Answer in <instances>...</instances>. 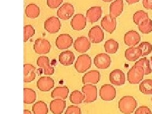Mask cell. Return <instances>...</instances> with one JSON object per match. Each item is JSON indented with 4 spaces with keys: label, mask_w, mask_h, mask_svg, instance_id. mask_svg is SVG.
Listing matches in <instances>:
<instances>
[{
    "label": "cell",
    "mask_w": 152,
    "mask_h": 114,
    "mask_svg": "<svg viewBox=\"0 0 152 114\" xmlns=\"http://www.w3.org/2000/svg\"><path fill=\"white\" fill-rule=\"evenodd\" d=\"M137 103L131 96H125L118 102V108L124 114H131L137 108Z\"/></svg>",
    "instance_id": "6da1fadb"
},
{
    "label": "cell",
    "mask_w": 152,
    "mask_h": 114,
    "mask_svg": "<svg viewBox=\"0 0 152 114\" xmlns=\"http://www.w3.org/2000/svg\"><path fill=\"white\" fill-rule=\"evenodd\" d=\"M144 75L143 69L140 66L134 65L127 72V80L130 84H137L141 81Z\"/></svg>",
    "instance_id": "7a4b0ae2"
},
{
    "label": "cell",
    "mask_w": 152,
    "mask_h": 114,
    "mask_svg": "<svg viewBox=\"0 0 152 114\" xmlns=\"http://www.w3.org/2000/svg\"><path fill=\"white\" fill-rule=\"evenodd\" d=\"M91 58L87 54L79 55L75 63L74 67L79 73H84L91 68Z\"/></svg>",
    "instance_id": "3957f363"
},
{
    "label": "cell",
    "mask_w": 152,
    "mask_h": 114,
    "mask_svg": "<svg viewBox=\"0 0 152 114\" xmlns=\"http://www.w3.org/2000/svg\"><path fill=\"white\" fill-rule=\"evenodd\" d=\"M82 92L84 94V103H93L97 99V88L93 84H86L82 88Z\"/></svg>",
    "instance_id": "277c9868"
},
{
    "label": "cell",
    "mask_w": 152,
    "mask_h": 114,
    "mask_svg": "<svg viewBox=\"0 0 152 114\" xmlns=\"http://www.w3.org/2000/svg\"><path fill=\"white\" fill-rule=\"evenodd\" d=\"M116 89L111 84H104L99 89V96L104 101L110 102L116 97Z\"/></svg>",
    "instance_id": "5b68a950"
},
{
    "label": "cell",
    "mask_w": 152,
    "mask_h": 114,
    "mask_svg": "<svg viewBox=\"0 0 152 114\" xmlns=\"http://www.w3.org/2000/svg\"><path fill=\"white\" fill-rule=\"evenodd\" d=\"M74 13V8L70 3H65L61 5L57 11V17L61 20H67L72 17Z\"/></svg>",
    "instance_id": "8992f818"
},
{
    "label": "cell",
    "mask_w": 152,
    "mask_h": 114,
    "mask_svg": "<svg viewBox=\"0 0 152 114\" xmlns=\"http://www.w3.org/2000/svg\"><path fill=\"white\" fill-rule=\"evenodd\" d=\"M44 27L45 30L50 34H56L61 27V22L58 17H51L45 22Z\"/></svg>",
    "instance_id": "52a82bcc"
},
{
    "label": "cell",
    "mask_w": 152,
    "mask_h": 114,
    "mask_svg": "<svg viewBox=\"0 0 152 114\" xmlns=\"http://www.w3.org/2000/svg\"><path fill=\"white\" fill-rule=\"evenodd\" d=\"M50 42L44 38H38L34 42V50L37 54H48L51 50Z\"/></svg>",
    "instance_id": "ba28073f"
},
{
    "label": "cell",
    "mask_w": 152,
    "mask_h": 114,
    "mask_svg": "<svg viewBox=\"0 0 152 114\" xmlns=\"http://www.w3.org/2000/svg\"><path fill=\"white\" fill-rule=\"evenodd\" d=\"M74 47L78 53H84L89 50L91 47V41L86 37H79L74 41Z\"/></svg>",
    "instance_id": "9c48e42d"
},
{
    "label": "cell",
    "mask_w": 152,
    "mask_h": 114,
    "mask_svg": "<svg viewBox=\"0 0 152 114\" xmlns=\"http://www.w3.org/2000/svg\"><path fill=\"white\" fill-rule=\"evenodd\" d=\"M94 64L99 69H107L111 64V58L107 53H99L94 57Z\"/></svg>",
    "instance_id": "30bf717a"
},
{
    "label": "cell",
    "mask_w": 152,
    "mask_h": 114,
    "mask_svg": "<svg viewBox=\"0 0 152 114\" xmlns=\"http://www.w3.org/2000/svg\"><path fill=\"white\" fill-rule=\"evenodd\" d=\"M73 44V38L68 34H61L56 37L55 45L59 50H66Z\"/></svg>",
    "instance_id": "8fae6325"
},
{
    "label": "cell",
    "mask_w": 152,
    "mask_h": 114,
    "mask_svg": "<svg viewBox=\"0 0 152 114\" xmlns=\"http://www.w3.org/2000/svg\"><path fill=\"white\" fill-rule=\"evenodd\" d=\"M88 37L92 43H99L104 39V32L99 26H95L89 31Z\"/></svg>",
    "instance_id": "7c38bea8"
},
{
    "label": "cell",
    "mask_w": 152,
    "mask_h": 114,
    "mask_svg": "<svg viewBox=\"0 0 152 114\" xmlns=\"http://www.w3.org/2000/svg\"><path fill=\"white\" fill-rule=\"evenodd\" d=\"M102 27L107 32L112 34L116 29V18H113L110 15H107L102 18L101 21Z\"/></svg>",
    "instance_id": "4fadbf2b"
},
{
    "label": "cell",
    "mask_w": 152,
    "mask_h": 114,
    "mask_svg": "<svg viewBox=\"0 0 152 114\" xmlns=\"http://www.w3.org/2000/svg\"><path fill=\"white\" fill-rule=\"evenodd\" d=\"M86 17L81 13L75 15L70 22V26L75 31H81L86 26Z\"/></svg>",
    "instance_id": "5bb4252c"
},
{
    "label": "cell",
    "mask_w": 152,
    "mask_h": 114,
    "mask_svg": "<svg viewBox=\"0 0 152 114\" xmlns=\"http://www.w3.org/2000/svg\"><path fill=\"white\" fill-rule=\"evenodd\" d=\"M54 86V80L50 77H41L37 81V88L42 92L50 91Z\"/></svg>",
    "instance_id": "9a60e30c"
},
{
    "label": "cell",
    "mask_w": 152,
    "mask_h": 114,
    "mask_svg": "<svg viewBox=\"0 0 152 114\" xmlns=\"http://www.w3.org/2000/svg\"><path fill=\"white\" fill-rule=\"evenodd\" d=\"M124 43L130 47H134L139 43L141 41V36L138 32L135 31H129L127 32L125 35Z\"/></svg>",
    "instance_id": "2e32d148"
},
{
    "label": "cell",
    "mask_w": 152,
    "mask_h": 114,
    "mask_svg": "<svg viewBox=\"0 0 152 114\" xmlns=\"http://www.w3.org/2000/svg\"><path fill=\"white\" fill-rule=\"evenodd\" d=\"M110 81L115 86H122L125 84L126 77L125 74L120 69H115L109 75Z\"/></svg>",
    "instance_id": "e0dca14e"
},
{
    "label": "cell",
    "mask_w": 152,
    "mask_h": 114,
    "mask_svg": "<svg viewBox=\"0 0 152 114\" xmlns=\"http://www.w3.org/2000/svg\"><path fill=\"white\" fill-rule=\"evenodd\" d=\"M101 74L99 71L91 70L86 73L83 77V84H96L100 80Z\"/></svg>",
    "instance_id": "ac0fdd59"
},
{
    "label": "cell",
    "mask_w": 152,
    "mask_h": 114,
    "mask_svg": "<svg viewBox=\"0 0 152 114\" xmlns=\"http://www.w3.org/2000/svg\"><path fill=\"white\" fill-rule=\"evenodd\" d=\"M37 65L44 70V74L45 75H53L55 72L54 67L50 65V59L48 57L44 56L39 57L37 60Z\"/></svg>",
    "instance_id": "d6986e66"
},
{
    "label": "cell",
    "mask_w": 152,
    "mask_h": 114,
    "mask_svg": "<svg viewBox=\"0 0 152 114\" xmlns=\"http://www.w3.org/2000/svg\"><path fill=\"white\" fill-rule=\"evenodd\" d=\"M102 9L100 7H93L88 9L86 12V19L91 23L96 22L101 18Z\"/></svg>",
    "instance_id": "ffe728a7"
},
{
    "label": "cell",
    "mask_w": 152,
    "mask_h": 114,
    "mask_svg": "<svg viewBox=\"0 0 152 114\" xmlns=\"http://www.w3.org/2000/svg\"><path fill=\"white\" fill-rule=\"evenodd\" d=\"M23 81L31 83L36 78V69L32 64H24L23 65Z\"/></svg>",
    "instance_id": "44dd1931"
},
{
    "label": "cell",
    "mask_w": 152,
    "mask_h": 114,
    "mask_svg": "<svg viewBox=\"0 0 152 114\" xmlns=\"http://www.w3.org/2000/svg\"><path fill=\"white\" fill-rule=\"evenodd\" d=\"M66 108V102L62 99H55L50 104L51 112L53 114H61Z\"/></svg>",
    "instance_id": "7402d4cb"
},
{
    "label": "cell",
    "mask_w": 152,
    "mask_h": 114,
    "mask_svg": "<svg viewBox=\"0 0 152 114\" xmlns=\"http://www.w3.org/2000/svg\"><path fill=\"white\" fill-rule=\"evenodd\" d=\"M123 0H115L110 5V15L113 18L119 17L123 12Z\"/></svg>",
    "instance_id": "603a6c76"
},
{
    "label": "cell",
    "mask_w": 152,
    "mask_h": 114,
    "mask_svg": "<svg viewBox=\"0 0 152 114\" xmlns=\"http://www.w3.org/2000/svg\"><path fill=\"white\" fill-rule=\"evenodd\" d=\"M58 59L61 64L64 66H69L74 63L75 56L72 51L66 50L60 54Z\"/></svg>",
    "instance_id": "cb8c5ba5"
},
{
    "label": "cell",
    "mask_w": 152,
    "mask_h": 114,
    "mask_svg": "<svg viewBox=\"0 0 152 114\" xmlns=\"http://www.w3.org/2000/svg\"><path fill=\"white\" fill-rule=\"evenodd\" d=\"M141 55V50L138 47H131L125 51L126 58L129 61H136Z\"/></svg>",
    "instance_id": "d4e9b609"
},
{
    "label": "cell",
    "mask_w": 152,
    "mask_h": 114,
    "mask_svg": "<svg viewBox=\"0 0 152 114\" xmlns=\"http://www.w3.org/2000/svg\"><path fill=\"white\" fill-rule=\"evenodd\" d=\"M69 93V89L66 86L55 88L51 93V96L53 99H66Z\"/></svg>",
    "instance_id": "484cf974"
},
{
    "label": "cell",
    "mask_w": 152,
    "mask_h": 114,
    "mask_svg": "<svg viewBox=\"0 0 152 114\" xmlns=\"http://www.w3.org/2000/svg\"><path fill=\"white\" fill-rule=\"evenodd\" d=\"M40 8L34 3H31L25 9L26 15L30 18H36L40 15Z\"/></svg>",
    "instance_id": "4316f807"
},
{
    "label": "cell",
    "mask_w": 152,
    "mask_h": 114,
    "mask_svg": "<svg viewBox=\"0 0 152 114\" xmlns=\"http://www.w3.org/2000/svg\"><path fill=\"white\" fill-rule=\"evenodd\" d=\"M36 92L31 88H25L23 89V103L25 104H31L36 102Z\"/></svg>",
    "instance_id": "83f0119b"
},
{
    "label": "cell",
    "mask_w": 152,
    "mask_h": 114,
    "mask_svg": "<svg viewBox=\"0 0 152 114\" xmlns=\"http://www.w3.org/2000/svg\"><path fill=\"white\" fill-rule=\"evenodd\" d=\"M32 112L34 114H48V108L47 104L42 101L36 102L32 106Z\"/></svg>",
    "instance_id": "f1b7e54d"
},
{
    "label": "cell",
    "mask_w": 152,
    "mask_h": 114,
    "mask_svg": "<svg viewBox=\"0 0 152 114\" xmlns=\"http://www.w3.org/2000/svg\"><path fill=\"white\" fill-rule=\"evenodd\" d=\"M104 48L107 53L115 54L118 50V43L115 40L110 39L104 42Z\"/></svg>",
    "instance_id": "f546056e"
},
{
    "label": "cell",
    "mask_w": 152,
    "mask_h": 114,
    "mask_svg": "<svg viewBox=\"0 0 152 114\" xmlns=\"http://www.w3.org/2000/svg\"><path fill=\"white\" fill-rule=\"evenodd\" d=\"M148 14L143 10L137 11L133 15V21L137 26L141 25L142 22L148 20Z\"/></svg>",
    "instance_id": "4dcf8cb0"
},
{
    "label": "cell",
    "mask_w": 152,
    "mask_h": 114,
    "mask_svg": "<svg viewBox=\"0 0 152 114\" xmlns=\"http://www.w3.org/2000/svg\"><path fill=\"white\" fill-rule=\"evenodd\" d=\"M140 91L145 94H152V80L146 79L140 84Z\"/></svg>",
    "instance_id": "1f68e13d"
},
{
    "label": "cell",
    "mask_w": 152,
    "mask_h": 114,
    "mask_svg": "<svg viewBox=\"0 0 152 114\" xmlns=\"http://www.w3.org/2000/svg\"><path fill=\"white\" fill-rule=\"evenodd\" d=\"M150 60L148 59H147L146 57H144V58H142L140 59L139 61H137V62L135 63L134 65L140 66L143 69L145 75H148L151 74L152 72V69L150 67Z\"/></svg>",
    "instance_id": "d6a6232c"
},
{
    "label": "cell",
    "mask_w": 152,
    "mask_h": 114,
    "mask_svg": "<svg viewBox=\"0 0 152 114\" xmlns=\"http://www.w3.org/2000/svg\"><path fill=\"white\" fill-rule=\"evenodd\" d=\"M84 99V94H83L81 92L78 91V90H75V91L71 93L70 95V101L71 103L74 104H80Z\"/></svg>",
    "instance_id": "836d02e7"
},
{
    "label": "cell",
    "mask_w": 152,
    "mask_h": 114,
    "mask_svg": "<svg viewBox=\"0 0 152 114\" xmlns=\"http://www.w3.org/2000/svg\"><path fill=\"white\" fill-rule=\"evenodd\" d=\"M140 31L142 34H149L152 32V20L148 18L144 22H142L141 25L138 26Z\"/></svg>",
    "instance_id": "e575fe53"
},
{
    "label": "cell",
    "mask_w": 152,
    "mask_h": 114,
    "mask_svg": "<svg viewBox=\"0 0 152 114\" xmlns=\"http://www.w3.org/2000/svg\"><path fill=\"white\" fill-rule=\"evenodd\" d=\"M35 32L34 28L31 25H26L23 27V42H27L35 34Z\"/></svg>",
    "instance_id": "d590c367"
},
{
    "label": "cell",
    "mask_w": 152,
    "mask_h": 114,
    "mask_svg": "<svg viewBox=\"0 0 152 114\" xmlns=\"http://www.w3.org/2000/svg\"><path fill=\"white\" fill-rule=\"evenodd\" d=\"M138 48L141 50V56L148 55L152 51V45L148 42H142Z\"/></svg>",
    "instance_id": "8d00e7d4"
},
{
    "label": "cell",
    "mask_w": 152,
    "mask_h": 114,
    "mask_svg": "<svg viewBox=\"0 0 152 114\" xmlns=\"http://www.w3.org/2000/svg\"><path fill=\"white\" fill-rule=\"evenodd\" d=\"M65 114H82V112L79 107L75 105H71L66 108Z\"/></svg>",
    "instance_id": "74e56055"
},
{
    "label": "cell",
    "mask_w": 152,
    "mask_h": 114,
    "mask_svg": "<svg viewBox=\"0 0 152 114\" xmlns=\"http://www.w3.org/2000/svg\"><path fill=\"white\" fill-rule=\"evenodd\" d=\"M63 0H47V5L51 9L58 8L62 3Z\"/></svg>",
    "instance_id": "f35d334b"
},
{
    "label": "cell",
    "mask_w": 152,
    "mask_h": 114,
    "mask_svg": "<svg viewBox=\"0 0 152 114\" xmlns=\"http://www.w3.org/2000/svg\"><path fill=\"white\" fill-rule=\"evenodd\" d=\"M134 114H152V112L148 107L141 106L137 108Z\"/></svg>",
    "instance_id": "ab89813d"
},
{
    "label": "cell",
    "mask_w": 152,
    "mask_h": 114,
    "mask_svg": "<svg viewBox=\"0 0 152 114\" xmlns=\"http://www.w3.org/2000/svg\"><path fill=\"white\" fill-rule=\"evenodd\" d=\"M142 5L147 10H152V0H142Z\"/></svg>",
    "instance_id": "60d3db41"
},
{
    "label": "cell",
    "mask_w": 152,
    "mask_h": 114,
    "mask_svg": "<svg viewBox=\"0 0 152 114\" xmlns=\"http://www.w3.org/2000/svg\"><path fill=\"white\" fill-rule=\"evenodd\" d=\"M126 1L129 4H132L140 1V0H126Z\"/></svg>",
    "instance_id": "b9f144b4"
},
{
    "label": "cell",
    "mask_w": 152,
    "mask_h": 114,
    "mask_svg": "<svg viewBox=\"0 0 152 114\" xmlns=\"http://www.w3.org/2000/svg\"><path fill=\"white\" fill-rule=\"evenodd\" d=\"M23 114H32L30 110H23Z\"/></svg>",
    "instance_id": "7bdbcfd3"
},
{
    "label": "cell",
    "mask_w": 152,
    "mask_h": 114,
    "mask_svg": "<svg viewBox=\"0 0 152 114\" xmlns=\"http://www.w3.org/2000/svg\"><path fill=\"white\" fill-rule=\"evenodd\" d=\"M102 1L104 2H110V1H113V0H102Z\"/></svg>",
    "instance_id": "ee69618b"
},
{
    "label": "cell",
    "mask_w": 152,
    "mask_h": 114,
    "mask_svg": "<svg viewBox=\"0 0 152 114\" xmlns=\"http://www.w3.org/2000/svg\"><path fill=\"white\" fill-rule=\"evenodd\" d=\"M151 66H152V56H151Z\"/></svg>",
    "instance_id": "f6af8a7d"
},
{
    "label": "cell",
    "mask_w": 152,
    "mask_h": 114,
    "mask_svg": "<svg viewBox=\"0 0 152 114\" xmlns=\"http://www.w3.org/2000/svg\"><path fill=\"white\" fill-rule=\"evenodd\" d=\"M151 102H152V98H151Z\"/></svg>",
    "instance_id": "bcb514c9"
}]
</instances>
